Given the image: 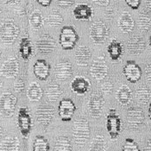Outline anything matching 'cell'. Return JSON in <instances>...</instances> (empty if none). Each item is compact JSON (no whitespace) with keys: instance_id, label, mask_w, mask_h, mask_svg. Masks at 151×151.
Instances as JSON below:
<instances>
[{"instance_id":"f6af8a7d","label":"cell","mask_w":151,"mask_h":151,"mask_svg":"<svg viewBox=\"0 0 151 151\" xmlns=\"http://www.w3.org/2000/svg\"><path fill=\"white\" fill-rule=\"evenodd\" d=\"M145 8L148 12H151V1H146L145 2Z\"/></svg>"},{"instance_id":"ac0fdd59","label":"cell","mask_w":151,"mask_h":151,"mask_svg":"<svg viewBox=\"0 0 151 151\" xmlns=\"http://www.w3.org/2000/svg\"><path fill=\"white\" fill-rule=\"evenodd\" d=\"M73 17L78 21H89L93 15V8L86 4H80L73 11Z\"/></svg>"},{"instance_id":"603a6c76","label":"cell","mask_w":151,"mask_h":151,"mask_svg":"<svg viewBox=\"0 0 151 151\" xmlns=\"http://www.w3.org/2000/svg\"><path fill=\"white\" fill-rule=\"evenodd\" d=\"M20 141L16 136H7L0 142V151H19Z\"/></svg>"},{"instance_id":"5b68a950","label":"cell","mask_w":151,"mask_h":151,"mask_svg":"<svg viewBox=\"0 0 151 151\" xmlns=\"http://www.w3.org/2000/svg\"><path fill=\"white\" fill-rule=\"evenodd\" d=\"M122 122L116 109L111 108L106 115V129L112 140H116L121 132Z\"/></svg>"},{"instance_id":"4316f807","label":"cell","mask_w":151,"mask_h":151,"mask_svg":"<svg viewBox=\"0 0 151 151\" xmlns=\"http://www.w3.org/2000/svg\"><path fill=\"white\" fill-rule=\"evenodd\" d=\"M33 53V47L30 40L28 37H23L19 43V54L24 61L29 60Z\"/></svg>"},{"instance_id":"5bb4252c","label":"cell","mask_w":151,"mask_h":151,"mask_svg":"<svg viewBox=\"0 0 151 151\" xmlns=\"http://www.w3.org/2000/svg\"><path fill=\"white\" fill-rule=\"evenodd\" d=\"M19 73V62L16 57H9L1 66L0 74L1 76L12 79L17 77Z\"/></svg>"},{"instance_id":"6da1fadb","label":"cell","mask_w":151,"mask_h":151,"mask_svg":"<svg viewBox=\"0 0 151 151\" xmlns=\"http://www.w3.org/2000/svg\"><path fill=\"white\" fill-rule=\"evenodd\" d=\"M90 135V125L86 118L81 117L73 122L72 128V136L76 146L80 148L84 147L89 141Z\"/></svg>"},{"instance_id":"f35d334b","label":"cell","mask_w":151,"mask_h":151,"mask_svg":"<svg viewBox=\"0 0 151 151\" xmlns=\"http://www.w3.org/2000/svg\"><path fill=\"white\" fill-rule=\"evenodd\" d=\"M126 4L132 10H137L141 5V1L140 0H126L125 1Z\"/></svg>"},{"instance_id":"9a60e30c","label":"cell","mask_w":151,"mask_h":151,"mask_svg":"<svg viewBox=\"0 0 151 151\" xmlns=\"http://www.w3.org/2000/svg\"><path fill=\"white\" fill-rule=\"evenodd\" d=\"M123 73L125 79L130 83H137L142 78V69L140 66L134 60H128L124 68Z\"/></svg>"},{"instance_id":"ba28073f","label":"cell","mask_w":151,"mask_h":151,"mask_svg":"<svg viewBox=\"0 0 151 151\" xmlns=\"http://www.w3.org/2000/svg\"><path fill=\"white\" fill-rule=\"evenodd\" d=\"M55 116V108L53 105L42 104L39 105L35 111V116L37 123L43 128H47Z\"/></svg>"},{"instance_id":"d4e9b609","label":"cell","mask_w":151,"mask_h":151,"mask_svg":"<svg viewBox=\"0 0 151 151\" xmlns=\"http://www.w3.org/2000/svg\"><path fill=\"white\" fill-rule=\"evenodd\" d=\"M116 100L118 101V103L123 106L128 105L133 98V94L132 91L130 90V88L126 85H123L121 86L116 94Z\"/></svg>"},{"instance_id":"60d3db41","label":"cell","mask_w":151,"mask_h":151,"mask_svg":"<svg viewBox=\"0 0 151 151\" xmlns=\"http://www.w3.org/2000/svg\"><path fill=\"white\" fill-rule=\"evenodd\" d=\"M145 77L147 81L151 84V62L147 64L145 68Z\"/></svg>"},{"instance_id":"c3c4849f","label":"cell","mask_w":151,"mask_h":151,"mask_svg":"<svg viewBox=\"0 0 151 151\" xmlns=\"http://www.w3.org/2000/svg\"><path fill=\"white\" fill-rule=\"evenodd\" d=\"M149 43H150V47H151V35L150 36V41H149Z\"/></svg>"},{"instance_id":"4dcf8cb0","label":"cell","mask_w":151,"mask_h":151,"mask_svg":"<svg viewBox=\"0 0 151 151\" xmlns=\"http://www.w3.org/2000/svg\"><path fill=\"white\" fill-rule=\"evenodd\" d=\"M44 21H45V19H44L42 12L39 10L34 11L30 14V16L29 17V23L30 24L31 28L35 29V30L40 29L43 26Z\"/></svg>"},{"instance_id":"bcb514c9","label":"cell","mask_w":151,"mask_h":151,"mask_svg":"<svg viewBox=\"0 0 151 151\" xmlns=\"http://www.w3.org/2000/svg\"><path fill=\"white\" fill-rule=\"evenodd\" d=\"M3 136H4V129H3L2 125H1V124H0V141H2Z\"/></svg>"},{"instance_id":"f546056e","label":"cell","mask_w":151,"mask_h":151,"mask_svg":"<svg viewBox=\"0 0 151 151\" xmlns=\"http://www.w3.org/2000/svg\"><path fill=\"white\" fill-rule=\"evenodd\" d=\"M53 151H73L72 142L68 137L60 136L56 138Z\"/></svg>"},{"instance_id":"f907efd6","label":"cell","mask_w":151,"mask_h":151,"mask_svg":"<svg viewBox=\"0 0 151 151\" xmlns=\"http://www.w3.org/2000/svg\"><path fill=\"white\" fill-rule=\"evenodd\" d=\"M0 86H1V82H0Z\"/></svg>"},{"instance_id":"7402d4cb","label":"cell","mask_w":151,"mask_h":151,"mask_svg":"<svg viewBox=\"0 0 151 151\" xmlns=\"http://www.w3.org/2000/svg\"><path fill=\"white\" fill-rule=\"evenodd\" d=\"M118 27L122 32L129 34L131 33L135 28V21L132 16L127 12H124L119 17Z\"/></svg>"},{"instance_id":"ab89813d","label":"cell","mask_w":151,"mask_h":151,"mask_svg":"<svg viewBox=\"0 0 151 151\" xmlns=\"http://www.w3.org/2000/svg\"><path fill=\"white\" fill-rule=\"evenodd\" d=\"M75 3L74 0H63V1H56V4H58L60 7H62V8H67V7H70L72 6L73 4Z\"/></svg>"},{"instance_id":"8992f818","label":"cell","mask_w":151,"mask_h":151,"mask_svg":"<svg viewBox=\"0 0 151 151\" xmlns=\"http://www.w3.org/2000/svg\"><path fill=\"white\" fill-rule=\"evenodd\" d=\"M17 104V97L11 92H4L0 97V114L4 117L13 116Z\"/></svg>"},{"instance_id":"e0dca14e","label":"cell","mask_w":151,"mask_h":151,"mask_svg":"<svg viewBox=\"0 0 151 151\" xmlns=\"http://www.w3.org/2000/svg\"><path fill=\"white\" fill-rule=\"evenodd\" d=\"M34 74L37 80L41 81H46L50 74V65L45 60H37L33 67Z\"/></svg>"},{"instance_id":"836d02e7","label":"cell","mask_w":151,"mask_h":151,"mask_svg":"<svg viewBox=\"0 0 151 151\" xmlns=\"http://www.w3.org/2000/svg\"><path fill=\"white\" fill-rule=\"evenodd\" d=\"M137 28L142 32H148L151 29V17L148 13H141L137 21Z\"/></svg>"},{"instance_id":"484cf974","label":"cell","mask_w":151,"mask_h":151,"mask_svg":"<svg viewBox=\"0 0 151 151\" xmlns=\"http://www.w3.org/2000/svg\"><path fill=\"white\" fill-rule=\"evenodd\" d=\"M62 91L59 84L55 82L49 83L45 90V96L47 99L50 102H56L62 95Z\"/></svg>"},{"instance_id":"d6986e66","label":"cell","mask_w":151,"mask_h":151,"mask_svg":"<svg viewBox=\"0 0 151 151\" xmlns=\"http://www.w3.org/2000/svg\"><path fill=\"white\" fill-rule=\"evenodd\" d=\"M74 57L76 60V63L81 67H86L89 65L91 59H92V53L90 49L86 46H79L74 52Z\"/></svg>"},{"instance_id":"d6a6232c","label":"cell","mask_w":151,"mask_h":151,"mask_svg":"<svg viewBox=\"0 0 151 151\" xmlns=\"http://www.w3.org/2000/svg\"><path fill=\"white\" fill-rule=\"evenodd\" d=\"M63 20L64 18L62 15L60 14V12L56 10H52L45 19L47 25L51 27H58L61 25V23H63Z\"/></svg>"},{"instance_id":"e575fe53","label":"cell","mask_w":151,"mask_h":151,"mask_svg":"<svg viewBox=\"0 0 151 151\" xmlns=\"http://www.w3.org/2000/svg\"><path fill=\"white\" fill-rule=\"evenodd\" d=\"M48 141L43 136H36L33 142V151H49Z\"/></svg>"},{"instance_id":"3957f363","label":"cell","mask_w":151,"mask_h":151,"mask_svg":"<svg viewBox=\"0 0 151 151\" xmlns=\"http://www.w3.org/2000/svg\"><path fill=\"white\" fill-rule=\"evenodd\" d=\"M79 42V35L73 26H63L59 35V43L63 50L73 49Z\"/></svg>"},{"instance_id":"ffe728a7","label":"cell","mask_w":151,"mask_h":151,"mask_svg":"<svg viewBox=\"0 0 151 151\" xmlns=\"http://www.w3.org/2000/svg\"><path fill=\"white\" fill-rule=\"evenodd\" d=\"M91 87V83L86 79L81 76H78L71 82V89L76 94L83 95L86 93Z\"/></svg>"},{"instance_id":"8fae6325","label":"cell","mask_w":151,"mask_h":151,"mask_svg":"<svg viewBox=\"0 0 151 151\" xmlns=\"http://www.w3.org/2000/svg\"><path fill=\"white\" fill-rule=\"evenodd\" d=\"M54 72L56 80H58L59 81H67L73 75V64L68 60H61L60 61L55 64Z\"/></svg>"},{"instance_id":"681fc988","label":"cell","mask_w":151,"mask_h":151,"mask_svg":"<svg viewBox=\"0 0 151 151\" xmlns=\"http://www.w3.org/2000/svg\"><path fill=\"white\" fill-rule=\"evenodd\" d=\"M1 56H2V52H1V50H0V58H1Z\"/></svg>"},{"instance_id":"83f0119b","label":"cell","mask_w":151,"mask_h":151,"mask_svg":"<svg viewBox=\"0 0 151 151\" xmlns=\"http://www.w3.org/2000/svg\"><path fill=\"white\" fill-rule=\"evenodd\" d=\"M43 95V91L40 85L37 82H32L28 90H27V97L31 102H38L42 99Z\"/></svg>"},{"instance_id":"7bdbcfd3","label":"cell","mask_w":151,"mask_h":151,"mask_svg":"<svg viewBox=\"0 0 151 151\" xmlns=\"http://www.w3.org/2000/svg\"><path fill=\"white\" fill-rule=\"evenodd\" d=\"M94 4H98L99 6H107L109 4H110V1L109 0H98V1H94Z\"/></svg>"},{"instance_id":"7a4b0ae2","label":"cell","mask_w":151,"mask_h":151,"mask_svg":"<svg viewBox=\"0 0 151 151\" xmlns=\"http://www.w3.org/2000/svg\"><path fill=\"white\" fill-rule=\"evenodd\" d=\"M20 34V28L12 19L0 23V41L4 44H12Z\"/></svg>"},{"instance_id":"cb8c5ba5","label":"cell","mask_w":151,"mask_h":151,"mask_svg":"<svg viewBox=\"0 0 151 151\" xmlns=\"http://www.w3.org/2000/svg\"><path fill=\"white\" fill-rule=\"evenodd\" d=\"M123 51H124L123 44L121 43V42H119L116 39L111 40L107 47V52L109 54V56L113 61H116L121 58L123 55Z\"/></svg>"},{"instance_id":"30bf717a","label":"cell","mask_w":151,"mask_h":151,"mask_svg":"<svg viewBox=\"0 0 151 151\" xmlns=\"http://www.w3.org/2000/svg\"><path fill=\"white\" fill-rule=\"evenodd\" d=\"M126 120L129 128L137 129L143 124L145 121L144 112L138 106H131L127 110Z\"/></svg>"},{"instance_id":"8d00e7d4","label":"cell","mask_w":151,"mask_h":151,"mask_svg":"<svg viewBox=\"0 0 151 151\" xmlns=\"http://www.w3.org/2000/svg\"><path fill=\"white\" fill-rule=\"evenodd\" d=\"M14 88H15V91L18 93H22L24 91L25 84L22 78H17L16 80V81L14 82Z\"/></svg>"},{"instance_id":"1f68e13d","label":"cell","mask_w":151,"mask_h":151,"mask_svg":"<svg viewBox=\"0 0 151 151\" xmlns=\"http://www.w3.org/2000/svg\"><path fill=\"white\" fill-rule=\"evenodd\" d=\"M107 142L103 136L98 135L93 137L91 142L89 151H107Z\"/></svg>"},{"instance_id":"f1b7e54d","label":"cell","mask_w":151,"mask_h":151,"mask_svg":"<svg viewBox=\"0 0 151 151\" xmlns=\"http://www.w3.org/2000/svg\"><path fill=\"white\" fill-rule=\"evenodd\" d=\"M135 97L142 105H147L151 99V90L146 86H140L135 92Z\"/></svg>"},{"instance_id":"7dc6e473","label":"cell","mask_w":151,"mask_h":151,"mask_svg":"<svg viewBox=\"0 0 151 151\" xmlns=\"http://www.w3.org/2000/svg\"><path fill=\"white\" fill-rule=\"evenodd\" d=\"M148 115H149V117L151 120V103L149 105V110H148Z\"/></svg>"},{"instance_id":"b9f144b4","label":"cell","mask_w":151,"mask_h":151,"mask_svg":"<svg viewBox=\"0 0 151 151\" xmlns=\"http://www.w3.org/2000/svg\"><path fill=\"white\" fill-rule=\"evenodd\" d=\"M40 5L43 6V7H47L51 4L52 3V0H37L36 1Z\"/></svg>"},{"instance_id":"277c9868","label":"cell","mask_w":151,"mask_h":151,"mask_svg":"<svg viewBox=\"0 0 151 151\" xmlns=\"http://www.w3.org/2000/svg\"><path fill=\"white\" fill-rule=\"evenodd\" d=\"M110 35V29L103 21H95L90 27V37L95 44H103Z\"/></svg>"},{"instance_id":"ee69618b","label":"cell","mask_w":151,"mask_h":151,"mask_svg":"<svg viewBox=\"0 0 151 151\" xmlns=\"http://www.w3.org/2000/svg\"><path fill=\"white\" fill-rule=\"evenodd\" d=\"M142 151H151V139H150L147 142V144L144 147V149H143Z\"/></svg>"},{"instance_id":"2e32d148","label":"cell","mask_w":151,"mask_h":151,"mask_svg":"<svg viewBox=\"0 0 151 151\" xmlns=\"http://www.w3.org/2000/svg\"><path fill=\"white\" fill-rule=\"evenodd\" d=\"M90 73L95 80H104L108 74V67L105 59L103 57H99L94 60L91 64Z\"/></svg>"},{"instance_id":"d590c367","label":"cell","mask_w":151,"mask_h":151,"mask_svg":"<svg viewBox=\"0 0 151 151\" xmlns=\"http://www.w3.org/2000/svg\"><path fill=\"white\" fill-rule=\"evenodd\" d=\"M122 151H141L136 141L132 138H126L122 147Z\"/></svg>"},{"instance_id":"9c48e42d","label":"cell","mask_w":151,"mask_h":151,"mask_svg":"<svg viewBox=\"0 0 151 151\" xmlns=\"http://www.w3.org/2000/svg\"><path fill=\"white\" fill-rule=\"evenodd\" d=\"M17 125L24 138L29 137L32 129V118L27 107H21L17 114Z\"/></svg>"},{"instance_id":"52a82bcc","label":"cell","mask_w":151,"mask_h":151,"mask_svg":"<svg viewBox=\"0 0 151 151\" xmlns=\"http://www.w3.org/2000/svg\"><path fill=\"white\" fill-rule=\"evenodd\" d=\"M105 103V98L102 93L99 91H95L91 94L88 99L87 107H88L89 113L93 118H99L101 116Z\"/></svg>"},{"instance_id":"74e56055","label":"cell","mask_w":151,"mask_h":151,"mask_svg":"<svg viewBox=\"0 0 151 151\" xmlns=\"http://www.w3.org/2000/svg\"><path fill=\"white\" fill-rule=\"evenodd\" d=\"M112 89H113V84L111 81H105L102 86H101V91L103 94L105 95H110L111 93L112 92Z\"/></svg>"},{"instance_id":"44dd1931","label":"cell","mask_w":151,"mask_h":151,"mask_svg":"<svg viewBox=\"0 0 151 151\" xmlns=\"http://www.w3.org/2000/svg\"><path fill=\"white\" fill-rule=\"evenodd\" d=\"M146 47V43L142 37L141 36H132L127 42V49L132 55H140L142 54Z\"/></svg>"},{"instance_id":"4fadbf2b","label":"cell","mask_w":151,"mask_h":151,"mask_svg":"<svg viewBox=\"0 0 151 151\" xmlns=\"http://www.w3.org/2000/svg\"><path fill=\"white\" fill-rule=\"evenodd\" d=\"M35 46L39 53L47 55L55 51L56 47V42L52 35L45 33L37 39L35 42Z\"/></svg>"},{"instance_id":"7c38bea8","label":"cell","mask_w":151,"mask_h":151,"mask_svg":"<svg viewBox=\"0 0 151 151\" xmlns=\"http://www.w3.org/2000/svg\"><path fill=\"white\" fill-rule=\"evenodd\" d=\"M76 111V105L70 99H63L59 102L58 114L63 122H69Z\"/></svg>"}]
</instances>
